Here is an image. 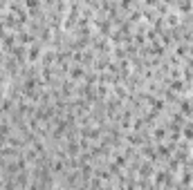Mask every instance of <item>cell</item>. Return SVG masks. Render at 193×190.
<instances>
[{
	"mask_svg": "<svg viewBox=\"0 0 193 190\" xmlns=\"http://www.w3.org/2000/svg\"><path fill=\"white\" fill-rule=\"evenodd\" d=\"M72 78H81V76H83V67H81V65H79V67H76V65H74V67H72Z\"/></svg>",
	"mask_w": 193,
	"mask_h": 190,
	"instance_id": "1",
	"label": "cell"
},
{
	"mask_svg": "<svg viewBox=\"0 0 193 190\" xmlns=\"http://www.w3.org/2000/svg\"><path fill=\"white\" fill-rule=\"evenodd\" d=\"M38 52H41V49H38V45H34L32 49H29V56H27V58H29V61H36V58H38Z\"/></svg>",
	"mask_w": 193,
	"mask_h": 190,
	"instance_id": "2",
	"label": "cell"
}]
</instances>
